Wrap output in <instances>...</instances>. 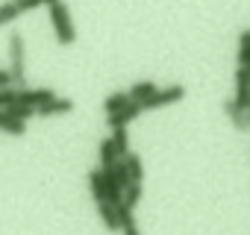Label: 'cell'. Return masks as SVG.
I'll return each mask as SVG.
<instances>
[{
  "label": "cell",
  "instance_id": "7",
  "mask_svg": "<svg viewBox=\"0 0 250 235\" xmlns=\"http://www.w3.org/2000/svg\"><path fill=\"white\" fill-rule=\"evenodd\" d=\"M224 112H227V118L232 121V127H235V130H250L247 109H244V106H238L235 100H227V103H224Z\"/></svg>",
  "mask_w": 250,
  "mask_h": 235
},
{
  "label": "cell",
  "instance_id": "17",
  "mask_svg": "<svg viewBox=\"0 0 250 235\" xmlns=\"http://www.w3.org/2000/svg\"><path fill=\"white\" fill-rule=\"evenodd\" d=\"M124 162H127V171H130V179L133 182H142L145 179V165H142V156L139 153H127V156H124Z\"/></svg>",
  "mask_w": 250,
  "mask_h": 235
},
{
  "label": "cell",
  "instance_id": "3",
  "mask_svg": "<svg viewBox=\"0 0 250 235\" xmlns=\"http://www.w3.org/2000/svg\"><path fill=\"white\" fill-rule=\"evenodd\" d=\"M183 97H186V85H168V88H159L153 97H147L142 106H145V109H162V106L180 103Z\"/></svg>",
  "mask_w": 250,
  "mask_h": 235
},
{
  "label": "cell",
  "instance_id": "19",
  "mask_svg": "<svg viewBox=\"0 0 250 235\" xmlns=\"http://www.w3.org/2000/svg\"><path fill=\"white\" fill-rule=\"evenodd\" d=\"M142 194H145V191H142V182H130L127 188H124V203H127L130 209H136V206L142 203Z\"/></svg>",
  "mask_w": 250,
  "mask_h": 235
},
{
  "label": "cell",
  "instance_id": "18",
  "mask_svg": "<svg viewBox=\"0 0 250 235\" xmlns=\"http://www.w3.org/2000/svg\"><path fill=\"white\" fill-rule=\"evenodd\" d=\"M18 15H24V12H21V6L15 3V0H9V3H0V27L12 24Z\"/></svg>",
  "mask_w": 250,
  "mask_h": 235
},
{
  "label": "cell",
  "instance_id": "24",
  "mask_svg": "<svg viewBox=\"0 0 250 235\" xmlns=\"http://www.w3.org/2000/svg\"><path fill=\"white\" fill-rule=\"evenodd\" d=\"M53 3H59V0H44V6H53Z\"/></svg>",
  "mask_w": 250,
  "mask_h": 235
},
{
  "label": "cell",
  "instance_id": "5",
  "mask_svg": "<svg viewBox=\"0 0 250 235\" xmlns=\"http://www.w3.org/2000/svg\"><path fill=\"white\" fill-rule=\"evenodd\" d=\"M53 97H56V91H53V88H27V85L21 88V85H18V103L36 106V109H39V106H44V103H50Z\"/></svg>",
  "mask_w": 250,
  "mask_h": 235
},
{
  "label": "cell",
  "instance_id": "20",
  "mask_svg": "<svg viewBox=\"0 0 250 235\" xmlns=\"http://www.w3.org/2000/svg\"><path fill=\"white\" fill-rule=\"evenodd\" d=\"M6 112H9L12 118H18V121H24V124L30 121L33 115H39V109H36V106H27V103H15V106H9Z\"/></svg>",
  "mask_w": 250,
  "mask_h": 235
},
{
  "label": "cell",
  "instance_id": "8",
  "mask_svg": "<svg viewBox=\"0 0 250 235\" xmlns=\"http://www.w3.org/2000/svg\"><path fill=\"white\" fill-rule=\"evenodd\" d=\"M74 112V100H65V97H53L50 103L39 106V118H50V115H68Z\"/></svg>",
  "mask_w": 250,
  "mask_h": 235
},
{
  "label": "cell",
  "instance_id": "21",
  "mask_svg": "<svg viewBox=\"0 0 250 235\" xmlns=\"http://www.w3.org/2000/svg\"><path fill=\"white\" fill-rule=\"evenodd\" d=\"M238 65H250V30L238 36Z\"/></svg>",
  "mask_w": 250,
  "mask_h": 235
},
{
  "label": "cell",
  "instance_id": "23",
  "mask_svg": "<svg viewBox=\"0 0 250 235\" xmlns=\"http://www.w3.org/2000/svg\"><path fill=\"white\" fill-rule=\"evenodd\" d=\"M9 85H15L12 71H3V68H0V88H9Z\"/></svg>",
  "mask_w": 250,
  "mask_h": 235
},
{
  "label": "cell",
  "instance_id": "26",
  "mask_svg": "<svg viewBox=\"0 0 250 235\" xmlns=\"http://www.w3.org/2000/svg\"><path fill=\"white\" fill-rule=\"evenodd\" d=\"M0 115H3V109H0Z\"/></svg>",
  "mask_w": 250,
  "mask_h": 235
},
{
  "label": "cell",
  "instance_id": "4",
  "mask_svg": "<svg viewBox=\"0 0 250 235\" xmlns=\"http://www.w3.org/2000/svg\"><path fill=\"white\" fill-rule=\"evenodd\" d=\"M145 112V106L139 103V100H130L127 106H124L121 112H115V115H109L106 118V124H109V130H118V127H127L130 121H136V118Z\"/></svg>",
  "mask_w": 250,
  "mask_h": 235
},
{
  "label": "cell",
  "instance_id": "14",
  "mask_svg": "<svg viewBox=\"0 0 250 235\" xmlns=\"http://www.w3.org/2000/svg\"><path fill=\"white\" fill-rule=\"evenodd\" d=\"M88 188H91V197H94L97 203L109 200V194H106V179H103V171H91V174H88Z\"/></svg>",
  "mask_w": 250,
  "mask_h": 235
},
{
  "label": "cell",
  "instance_id": "2",
  "mask_svg": "<svg viewBox=\"0 0 250 235\" xmlns=\"http://www.w3.org/2000/svg\"><path fill=\"white\" fill-rule=\"evenodd\" d=\"M9 59H12V77H15V85L24 88V74H27V50H24V36L21 33H12L9 39Z\"/></svg>",
  "mask_w": 250,
  "mask_h": 235
},
{
  "label": "cell",
  "instance_id": "15",
  "mask_svg": "<svg viewBox=\"0 0 250 235\" xmlns=\"http://www.w3.org/2000/svg\"><path fill=\"white\" fill-rule=\"evenodd\" d=\"M133 97H130V91H112L106 100H103V109H106V115H115V112H121L124 106H127Z\"/></svg>",
  "mask_w": 250,
  "mask_h": 235
},
{
  "label": "cell",
  "instance_id": "9",
  "mask_svg": "<svg viewBox=\"0 0 250 235\" xmlns=\"http://www.w3.org/2000/svg\"><path fill=\"white\" fill-rule=\"evenodd\" d=\"M97 215H100V220H103V226L106 229H121V217H118V206L115 203H109V200H103V203H97Z\"/></svg>",
  "mask_w": 250,
  "mask_h": 235
},
{
  "label": "cell",
  "instance_id": "10",
  "mask_svg": "<svg viewBox=\"0 0 250 235\" xmlns=\"http://www.w3.org/2000/svg\"><path fill=\"white\" fill-rule=\"evenodd\" d=\"M118 217H121V232H124V235H142V232H139V223H136V217H133V209H130L127 203H118Z\"/></svg>",
  "mask_w": 250,
  "mask_h": 235
},
{
  "label": "cell",
  "instance_id": "12",
  "mask_svg": "<svg viewBox=\"0 0 250 235\" xmlns=\"http://www.w3.org/2000/svg\"><path fill=\"white\" fill-rule=\"evenodd\" d=\"M159 91V85L156 82H150V79H139V82H133V88H130V97L133 100H139V103H145L147 97H153Z\"/></svg>",
  "mask_w": 250,
  "mask_h": 235
},
{
  "label": "cell",
  "instance_id": "16",
  "mask_svg": "<svg viewBox=\"0 0 250 235\" xmlns=\"http://www.w3.org/2000/svg\"><path fill=\"white\" fill-rule=\"evenodd\" d=\"M112 144H115V150H118V156L124 159L130 153V136H127V127H118V130H112Z\"/></svg>",
  "mask_w": 250,
  "mask_h": 235
},
{
  "label": "cell",
  "instance_id": "27",
  "mask_svg": "<svg viewBox=\"0 0 250 235\" xmlns=\"http://www.w3.org/2000/svg\"><path fill=\"white\" fill-rule=\"evenodd\" d=\"M247 68H250V65H247Z\"/></svg>",
  "mask_w": 250,
  "mask_h": 235
},
{
  "label": "cell",
  "instance_id": "11",
  "mask_svg": "<svg viewBox=\"0 0 250 235\" xmlns=\"http://www.w3.org/2000/svg\"><path fill=\"white\" fill-rule=\"evenodd\" d=\"M0 133H6V136H24V133H27V124L18 121V118H12V115L3 109V115H0Z\"/></svg>",
  "mask_w": 250,
  "mask_h": 235
},
{
  "label": "cell",
  "instance_id": "13",
  "mask_svg": "<svg viewBox=\"0 0 250 235\" xmlns=\"http://www.w3.org/2000/svg\"><path fill=\"white\" fill-rule=\"evenodd\" d=\"M97 159H100V168H112L121 156H118V150H115V144H112V138H103L100 141V147H97Z\"/></svg>",
  "mask_w": 250,
  "mask_h": 235
},
{
  "label": "cell",
  "instance_id": "1",
  "mask_svg": "<svg viewBox=\"0 0 250 235\" xmlns=\"http://www.w3.org/2000/svg\"><path fill=\"white\" fill-rule=\"evenodd\" d=\"M47 12H50V24H53V33H56L59 44H74V41H77V30H74V24H71L68 6L59 0V3L47 6Z\"/></svg>",
  "mask_w": 250,
  "mask_h": 235
},
{
  "label": "cell",
  "instance_id": "6",
  "mask_svg": "<svg viewBox=\"0 0 250 235\" xmlns=\"http://www.w3.org/2000/svg\"><path fill=\"white\" fill-rule=\"evenodd\" d=\"M238 106H250V68L247 65H238L235 71V97H232Z\"/></svg>",
  "mask_w": 250,
  "mask_h": 235
},
{
  "label": "cell",
  "instance_id": "22",
  "mask_svg": "<svg viewBox=\"0 0 250 235\" xmlns=\"http://www.w3.org/2000/svg\"><path fill=\"white\" fill-rule=\"evenodd\" d=\"M15 3L21 6V12H33V9H39L44 0H15Z\"/></svg>",
  "mask_w": 250,
  "mask_h": 235
},
{
  "label": "cell",
  "instance_id": "25",
  "mask_svg": "<svg viewBox=\"0 0 250 235\" xmlns=\"http://www.w3.org/2000/svg\"><path fill=\"white\" fill-rule=\"evenodd\" d=\"M247 121H250V106H247Z\"/></svg>",
  "mask_w": 250,
  "mask_h": 235
}]
</instances>
